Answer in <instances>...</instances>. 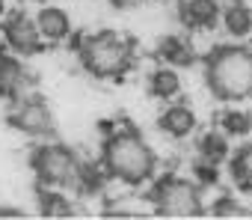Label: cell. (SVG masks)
I'll return each instance as SVG.
<instances>
[{"label":"cell","mask_w":252,"mask_h":220,"mask_svg":"<svg viewBox=\"0 0 252 220\" xmlns=\"http://www.w3.org/2000/svg\"><path fill=\"white\" fill-rule=\"evenodd\" d=\"M149 199H152V205L160 217H202L205 214L202 184L196 179L163 176L149 190Z\"/></svg>","instance_id":"cell-4"},{"label":"cell","mask_w":252,"mask_h":220,"mask_svg":"<svg viewBox=\"0 0 252 220\" xmlns=\"http://www.w3.org/2000/svg\"><path fill=\"white\" fill-rule=\"evenodd\" d=\"M3 6H6V0H0V15H3Z\"/></svg>","instance_id":"cell-24"},{"label":"cell","mask_w":252,"mask_h":220,"mask_svg":"<svg viewBox=\"0 0 252 220\" xmlns=\"http://www.w3.org/2000/svg\"><path fill=\"white\" fill-rule=\"evenodd\" d=\"M205 83L214 98L237 104L252 98V48L217 45L205 54Z\"/></svg>","instance_id":"cell-2"},{"label":"cell","mask_w":252,"mask_h":220,"mask_svg":"<svg viewBox=\"0 0 252 220\" xmlns=\"http://www.w3.org/2000/svg\"><path fill=\"white\" fill-rule=\"evenodd\" d=\"M80 63L92 77L110 80V77H122L134 63V45L113 33V30H101V33H89L80 39L77 45Z\"/></svg>","instance_id":"cell-3"},{"label":"cell","mask_w":252,"mask_h":220,"mask_svg":"<svg viewBox=\"0 0 252 220\" xmlns=\"http://www.w3.org/2000/svg\"><path fill=\"white\" fill-rule=\"evenodd\" d=\"M199 158L211 161V164H222L231 158V146H228V134L225 131H205L199 137Z\"/></svg>","instance_id":"cell-17"},{"label":"cell","mask_w":252,"mask_h":220,"mask_svg":"<svg viewBox=\"0 0 252 220\" xmlns=\"http://www.w3.org/2000/svg\"><path fill=\"white\" fill-rule=\"evenodd\" d=\"M158 54H160L163 63H169V66H175V69L190 66V63L196 60L193 48H190L181 36H163V39L158 42Z\"/></svg>","instance_id":"cell-16"},{"label":"cell","mask_w":252,"mask_h":220,"mask_svg":"<svg viewBox=\"0 0 252 220\" xmlns=\"http://www.w3.org/2000/svg\"><path fill=\"white\" fill-rule=\"evenodd\" d=\"M30 167L36 182L45 187H74L80 158L65 143H39L30 152Z\"/></svg>","instance_id":"cell-5"},{"label":"cell","mask_w":252,"mask_h":220,"mask_svg":"<svg viewBox=\"0 0 252 220\" xmlns=\"http://www.w3.org/2000/svg\"><path fill=\"white\" fill-rule=\"evenodd\" d=\"M3 39H6V48L18 57H36L45 45V36L36 24V18H30L27 12L15 9L3 18Z\"/></svg>","instance_id":"cell-7"},{"label":"cell","mask_w":252,"mask_h":220,"mask_svg":"<svg viewBox=\"0 0 252 220\" xmlns=\"http://www.w3.org/2000/svg\"><path fill=\"white\" fill-rule=\"evenodd\" d=\"M33 3H48V0H33Z\"/></svg>","instance_id":"cell-25"},{"label":"cell","mask_w":252,"mask_h":220,"mask_svg":"<svg viewBox=\"0 0 252 220\" xmlns=\"http://www.w3.org/2000/svg\"><path fill=\"white\" fill-rule=\"evenodd\" d=\"M228 173H231V182H234L240 190H249V193H252V140L243 143L237 152H231V158H228Z\"/></svg>","instance_id":"cell-15"},{"label":"cell","mask_w":252,"mask_h":220,"mask_svg":"<svg viewBox=\"0 0 252 220\" xmlns=\"http://www.w3.org/2000/svg\"><path fill=\"white\" fill-rule=\"evenodd\" d=\"M27 86H30V74H27V69L21 66L18 54L9 57V54L0 51V95L18 101V98L27 95Z\"/></svg>","instance_id":"cell-8"},{"label":"cell","mask_w":252,"mask_h":220,"mask_svg":"<svg viewBox=\"0 0 252 220\" xmlns=\"http://www.w3.org/2000/svg\"><path fill=\"white\" fill-rule=\"evenodd\" d=\"M208 211H211L214 217H252V208H243V205H240L234 196H228V193L217 196Z\"/></svg>","instance_id":"cell-20"},{"label":"cell","mask_w":252,"mask_h":220,"mask_svg":"<svg viewBox=\"0 0 252 220\" xmlns=\"http://www.w3.org/2000/svg\"><path fill=\"white\" fill-rule=\"evenodd\" d=\"M107 3H110L113 9H134V6L143 3V0H107Z\"/></svg>","instance_id":"cell-22"},{"label":"cell","mask_w":252,"mask_h":220,"mask_svg":"<svg viewBox=\"0 0 252 220\" xmlns=\"http://www.w3.org/2000/svg\"><path fill=\"white\" fill-rule=\"evenodd\" d=\"M222 27L228 36L234 39H246L252 33V9L240 0H231V3L222 9Z\"/></svg>","instance_id":"cell-14"},{"label":"cell","mask_w":252,"mask_h":220,"mask_svg":"<svg viewBox=\"0 0 252 220\" xmlns=\"http://www.w3.org/2000/svg\"><path fill=\"white\" fill-rule=\"evenodd\" d=\"M220 122H222V131L228 137H249L252 134V113H249V110L228 107L225 113L220 116Z\"/></svg>","instance_id":"cell-19"},{"label":"cell","mask_w":252,"mask_h":220,"mask_svg":"<svg viewBox=\"0 0 252 220\" xmlns=\"http://www.w3.org/2000/svg\"><path fill=\"white\" fill-rule=\"evenodd\" d=\"M220 164H211V161H205V158H199L196 164H193V179L202 184V187H211V184H220V170H217Z\"/></svg>","instance_id":"cell-21"},{"label":"cell","mask_w":252,"mask_h":220,"mask_svg":"<svg viewBox=\"0 0 252 220\" xmlns=\"http://www.w3.org/2000/svg\"><path fill=\"white\" fill-rule=\"evenodd\" d=\"M149 92H152L155 98H160V101L178 98V95H181V74L175 72V66L166 63V66L155 69L152 77H149Z\"/></svg>","instance_id":"cell-12"},{"label":"cell","mask_w":252,"mask_h":220,"mask_svg":"<svg viewBox=\"0 0 252 220\" xmlns=\"http://www.w3.org/2000/svg\"><path fill=\"white\" fill-rule=\"evenodd\" d=\"M158 128L175 140H184L196 131V113H193V107L187 104H169L163 113L158 116Z\"/></svg>","instance_id":"cell-10"},{"label":"cell","mask_w":252,"mask_h":220,"mask_svg":"<svg viewBox=\"0 0 252 220\" xmlns=\"http://www.w3.org/2000/svg\"><path fill=\"white\" fill-rule=\"evenodd\" d=\"M0 217H24V211L12 208V205H0Z\"/></svg>","instance_id":"cell-23"},{"label":"cell","mask_w":252,"mask_h":220,"mask_svg":"<svg viewBox=\"0 0 252 220\" xmlns=\"http://www.w3.org/2000/svg\"><path fill=\"white\" fill-rule=\"evenodd\" d=\"M181 21L190 30H211V27H217V21H222V9L217 0H184Z\"/></svg>","instance_id":"cell-9"},{"label":"cell","mask_w":252,"mask_h":220,"mask_svg":"<svg viewBox=\"0 0 252 220\" xmlns=\"http://www.w3.org/2000/svg\"><path fill=\"white\" fill-rule=\"evenodd\" d=\"M104 176H107L104 164L98 167L92 161H80V170H77V179H74V190L80 196H95L101 190V184H104Z\"/></svg>","instance_id":"cell-18"},{"label":"cell","mask_w":252,"mask_h":220,"mask_svg":"<svg viewBox=\"0 0 252 220\" xmlns=\"http://www.w3.org/2000/svg\"><path fill=\"white\" fill-rule=\"evenodd\" d=\"M36 202H39V214H42V217H71V214H74L71 199H68L60 187H45V184H39Z\"/></svg>","instance_id":"cell-13"},{"label":"cell","mask_w":252,"mask_h":220,"mask_svg":"<svg viewBox=\"0 0 252 220\" xmlns=\"http://www.w3.org/2000/svg\"><path fill=\"white\" fill-rule=\"evenodd\" d=\"M9 125L27 137H36V140H45V137H54V113L51 107L36 98V95H24L12 104L9 110Z\"/></svg>","instance_id":"cell-6"},{"label":"cell","mask_w":252,"mask_h":220,"mask_svg":"<svg viewBox=\"0 0 252 220\" xmlns=\"http://www.w3.org/2000/svg\"><path fill=\"white\" fill-rule=\"evenodd\" d=\"M36 24L45 36V42H63V39L71 36V18L60 6H42L39 15H36Z\"/></svg>","instance_id":"cell-11"},{"label":"cell","mask_w":252,"mask_h":220,"mask_svg":"<svg viewBox=\"0 0 252 220\" xmlns=\"http://www.w3.org/2000/svg\"><path fill=\"white\" fill-rule=\"evenodd\" d=\"M101 164L107 170V179H116L128 187H140L152 182L158 170V155L131 125H119L113 134L104 137Z\"/></svg>","instance_id":"cell-1"}]
</instances>
